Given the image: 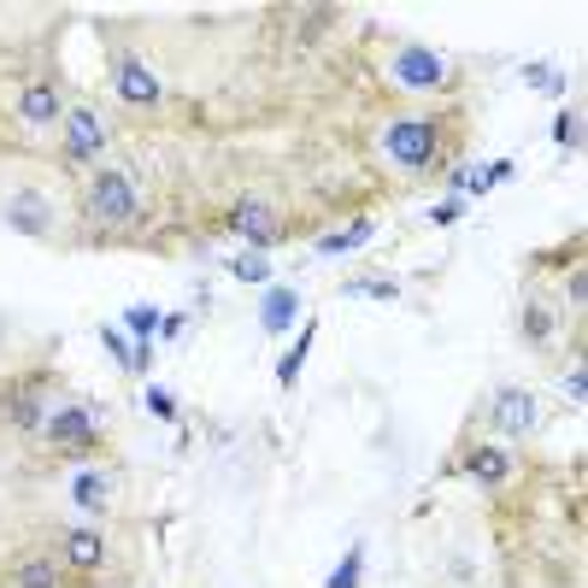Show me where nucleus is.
<instances>
[{
    "instance_id": "nucleus-1",
    "label": "nucleus",
    "mask_w": 588,
    "mask_h": 588,
    "mask_svg": "<svg viewBox=\"0 0 588 588\" xmlns=\"http://www.w3.org/2000/svg\"><path fill=\"white\" fill-rule=\"evenodd\" d=\"M83 206H89L94 224H112V230H124V224L142 218V195H136V183H130L124 171H101V177L89 183Z\"/></svg>"
},
{
    "instance_id": "nucleus-2",
    "label": "nucleus",
    "mask_w": 588,
    "mask_h": 588,
    "mask_svg": "<svg viewBox=\"0 0 588 588\" xmlns=\"http://www.w3.org/2000/svg\"><path fill=\"white\" fill-rule=\"evenodd\" d=\"M435 142H442V124L435 118H394L383 130V154L401 171H430L435 165Z\"/></svg>"
},
{
    "instance_id": "nucleus-3",
    "label": "nucleus",
    "mask_w": 588,
    "mask_h": 588,
    "mask_svg": "<svg viewBox=\"0 0 588 588\" xmlns=\"http://www.w3.org/2000/svg\"><path fill=\"white\" fill-rule=\"evenodd\" d=\"M224 224H230L241 241H254V248H271V241H282V218H277V206H271V200H254V195H248V200H236Z\"/></svg>"
},
{
    "instance_id": "nucleus-4",
    "label": "nucleus",
    "mask_w": 588,
    "mask_h": 588,
    "mask_svg": "<svg viewBox=\"0 0 588 588\" xmlns=\"http://www.w3.org/2000/svg\"><path fill=\"white\" fill-rule=\"evenodd\" d=\"M42 435H48V447H60V453H83V447H94V419L83 406H60V412H48Z\"/></svg>"
},
{
    "instance_id": "nucleus-5",
    "label": "nucleus",
    "mask_w": 588,
    "mask_h": 588,
    "mask_svg": "<svg viewBox=\"0 0 588 588\" xmlns=\"http://www.w3.org/2000/svg\"><path fill=\"white\" fill-rule=\"evenodd\" d=\"M60 124H65V154H71V159H94V154L106 147V124H101V112L71 106Z\"/></svg>"
},
{
    "instance_id": "nucleus-6",
    "label": "nucleus",
    "mask_w": 588,
    "mask_h": 588,
    "mask_svg": "<svg viewBox=\"0 0 588 588\" xmlns=\"http://www.w3.org/2000/svg\"><path fill=\"white\" fill-rule=\"evenodd\" d=\"M394 83H401V89H435V83H442L447 78V71H442V60H435V53L430 48H401V53H394Z\"/></svg>"
},
{
    "instance_id": "nucleus-7",
    "label": "nucleus",
    "mask_w": 588,
    "mask_h": 588,
    "mask_svg": "<svg viewBox=\"0 0 588 588\" xmlns=\"http://www.w3.org/2000/svg\"><path fill=\"white\" fill-rule=\"evenodd\" d=\"M18 118H24L30 130L60 124V118H65V106H60V94H53V83H30L24 94H18Z\"/></svg>"
},
{
    "instance_id": "nucleus-8",
    "label": "nucleus",
    "mask_w": 588,
    "mask_h": 588,
    "mask_svg": "<svg viewBox=\"0 0 588 588\" xmlns=\"http://www.w3.org/2000/svg\"><path fill=\"white\" fill-rule=\"evenodd\" d=\"M7 419H12L18 430H42V424H48L42 383H18V389H7Z\"/></svg>"
},
{
    "instance_id": "nucleus-9",
    "label": "nucleus",
    "mask_w": 588,
    "mask_h": 588,
    "mask_svg": "<svg viewBox=\"0 0 588 588\" xmlns=\"http://www.w3.org/2000/svg\"><path fill=\"white\" fill-rule=\"evenodd\" d=\"M495 424L506 435H529V430H536V401H529L524 389H506L501 401H495Z\"/></svg>"
},
{
    "instance_id": "nucleus-10",
    "label": "nucleus",
    "mask_w": 588,
    "mask_h": 588,
    "mask_svg": "<svg viewBox=\"0 0 588 588\" xmlns=\"http://www.w3.org/2000/svg\"><path fill=\"white\" fill-rule=\"evenodd\" d=\"M465 477L501 488V483L512 477V453H506V447H471V453H465Z\"/></svg>"
},
{
    "instance_id": "nucleus-11",
    "label": "nucleus",
    "mask_w": 588,
    "mask_h": 588,
    "mask_svg": "<svg viewBox=\"0 0 588 588\" xmlns=\"http://www.w3.org/2000/svg\"><path fill=\"white\" fill-rule=\"evenodd\" d=\"M118 94H124L130 106H154V101H159V78H154L142 60H124V65H118Z\"/></svg>"
},
{
    "instance_id": "nucleus-12",
    "label": "nucleus",
    "mask_w": 588,
    "mask_h": 588,
    "mask_svg": "<svg viewBox=\"0 0 588 588\" xmlns=\"http://www.w3.org/2000/svg\"><path fill=\"white\" fill-rule=\"evenodd\" d=\"M65 565H78V571H101V565H106V536H101V529H71V536H65Z\"/></svg>"
},
{
    "instance_id": "nucleus-13",
    "label": "nucleus",
    "mask_w": 588,
    "mask_h": 588,
    "mask_svg": "<svg viewBox=\"0 0 588 588\" xmlns=\"http://www.w3.org/2000/svg\"><path fill=\"white\" fill-rule=\"evenodd\" d=\"M12 588H60V565L53 559H24L12 571Z\"/></svg>"
},
{
    "instance_id": "nucleus-14",
    "label": "nucleus",
    "mask_w": 588,
    "mask_h": 588,
    "mask_svg": "<svg viewBox=\"0 0 588 588\" xmlns=\"http://www.w3.org/2000/svg\"><path fill=\"white\" fill-rule=\"evenodd\" d=\"M295 307H300V300H295L289 289H271V300H265V312H259V324H265V330L295 324Z\"/></svg>"
},
{
    "instance_id": "nucleus-15",
    "label": "nucleus",
    "mask_w": 588,
    "mask_h": 588,
    "mask_svg": "<svg viewBox=\"0 0 588 588\" xmlns=\"http://www.w3.org/2000/svg\"><path fill=\"white\" fill-rule=\"evenodd\" d=\"M7 224H18V230H48V218H42V200L35 195H24V200H12V213H7Z\"/></svg>"
},
{
    "instance_id": "nucleus-16",
    "label": "nucleus",
    "mask_w": 588,
    "mask_h": 588,
    "mask_svg": "<svg viewBox=\"0 0 588 588\" xmlns=\"http://www.w3.org/2000/svg\"><path fill=\"white\" fill-rule=\"evenodd\" d=\"M359 241H371V224H353V230H341V236H324L318 241V254H348V248H359Z\"/></svg>"
},
{
    "instance_id": "nucleus-17",
    "label": "nucleus",
    "mask_w": 588,
    "mask_h": 588,
    "mask_svg": "<svg viewBox=\"0 0 588 588\" xmlns=\"http://www.w3.org/2000/svg\"><path fill=\"white\" fill-rule=\"evenodd\" d=\"M307 353H312V330H300L295 353H289V359H282V365H277V383H295V376H300V359H307Z\"/></svg>"
},
{
    "instance_id": "nucleus-18",
    "label": "nucleus",
    "mask_w": 588,
    "mask_h": 588,
    "mask_svg": "<svg viewBox=\"0 0 588 588\" xmlns=\"http://www.w3.org/2000/svg\"><path fill=\"white\" fill-rule=\"evenodd\" d=\"M78 506H89V512L106 506V477L101 471H94V477H78Z\"/></svg>"
},
{
    "instance_id": "nucleus-19",
    "label": "nucleus",
    "mask_w": 588,
    "mask_h": 588,
    "mask_svg": "<svg viewBox=\"0 0 588 588\" xmlns=\"http://www.w3.org/2000/svg\"><path fill=\"white\" fill-rule=\"evenodd\" d=\"M230 271L241 282H265V277H271V265H265V259H230Z\"/></svg>"
},
{
    "instance_id": "nucleus-20",
    "label": "nucleus",
    "mask_w": 588,
    "mask_h": 588,
    "mask_svg": "<svg viewBox=\"0 0 588 588\" xmlns=\"http://www.w3.org/2000/svg\"><path fill=\"white\" fill-rule=\"evenodd\" d=\"M359 559H365V554H359V547H353V554L341 559V571L330 577V588H353V582H359Z\"/></svg>"
},
{
    "instance_id": "nucleus-21",
    "label": "nucleus",
    "mask_w": 588,
    "mask_h": 588,
    "mask_svg": "<svg viewBox=\"0 0 588 588\" xmlns=\"http://www.w3.org/2000/svg\"><path fill=\"white\" fill-rule=\"evenodd\" d=\"M554 136H559V147H577V142H582V124H577V112H565V118L554 124Z\"/></svg>"
},
{
    "instance_id": "nucleus-22",
    "label": "nucleus",
    "mask_w": 588,
    "mask_h": 588,
    "mask_svg": "<svg viewBox=\"0 0 588 588\" xmlns=\"http://www.w3.org/2000/svg\"><path fill=\"white\" fill-rule=\"evenodd\" d=\"M159 324V312L154 307H130V330H136V341H147V330Z\"/></svg>"
},
{
    "instance_id": "nucleus-23",
    "label": "nucleus",
    "mask_w": 588,
    "mask_h": 588,
    "mask_svg": "<svg viewBox=\"0 0 588 588\" xmlns=\"http://www.w3.org/2000/svg\"><path fill=\"white\" fill-rule=\"evenodd\" d=\"M147 412H154V419H177V401H171L165 389H154V394H147Z\"/></svg>"
},
{
    "instance_id": "nucleus-24",
    "label": "nucleus",
    "mask_w": 588,
    "mask_h": 588,
    "mask_svg": "<svg viewBox=\"0 0 588 588\" xmlns=\"http://www.w3.org/2000/svg\"><path fill=\"white\" fill-rule=\"evenodd\" d=\"M524 330H529V336H536V341H541L547 330H554V318H547L541 307H529V318H524Z\"/></svg>"
},
{
    "instance_id": "nucleus-25",
    "label": "nucleus",
    "mask_w": 588,
    "mask_h": 588,
    "mask_svg": "<svg viewBox=\"0 0 588 588\" xmlns=\"http://www.w3.org/2000/svg\"><path fill=\"white\" fill-rule=\"evenodd\" d=\"M430 218H435V224H453V218H460V200H442V206H435Z\"/></svg>"
},
{
    "instance_id": "nucleus-26",
    "label": "nucleus",
    "mask_w": 588,
    "mask_h": 588,
    "mask_svg": "<svg viewBox=\"0 0 588 588\" xmlns=\"http://www.w3.org/2000/svg\"><path fill=\"white\" fill-rule=\"evenodd\" d=\"M565 394H571V401H582V394H588V376H582V371H571V383H565Z\"/></svg>"
}]
</instances>
